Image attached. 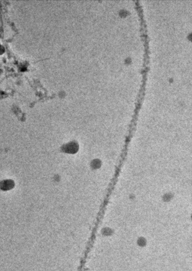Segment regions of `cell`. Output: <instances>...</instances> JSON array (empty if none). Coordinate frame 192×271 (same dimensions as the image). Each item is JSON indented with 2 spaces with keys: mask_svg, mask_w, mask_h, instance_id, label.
I'll return each mask as SVG.
<instances>
[{
  "mask_svg": "<svg viewBox=\"0 0 192 271\" xmlns=\"http://www.w3.org/2000/svg\"><path fill=\"white\" fill-rule=\"evenodd\" d=\"M3 46H2L0 45V52H1V53H2V52H3Z\"/></svg>",
  "mask_w": 192,
  "mask_h": 271,
  "instance_id": "cell-1",
  "label": "cell"
}]
</instances>
